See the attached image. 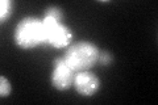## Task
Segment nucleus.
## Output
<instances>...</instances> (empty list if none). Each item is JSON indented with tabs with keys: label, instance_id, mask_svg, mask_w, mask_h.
<instances>
[{
	"label": "nucleus",
	"instance_id": "obj_1",
	"mask_svg": "<svg viewBox=\"0 0 158 105\" xmlns=\"http://www.w3.org/2000/svg\"><path fill=\"white\" fill-rule=\"evenodd\" d=\"M99 57H100V50L95 43L81 41L70 45L62 58L67 63V66L77 74L94 67L99 62Z\"/></svg>",
	"mask_w": 158,
	"mask_h": 105
},
{
	"label": "nucleus",
	"instance_id": "obj_2",
	"mask_svg": "<svg viewBox=\"0 0 158 105\" xmlns=\"http://www.w3.org/2000/svg\"><path fill=\"white\" fill-rule=\"evenodd\" d=\"M15 43L21 49H33L46 43L45 28L42 20L36 17H25L15 28Z\"/></svg>",
	"mask_w": 158,
	"mask_h": 105
},
{
	"label": "nucleus",
	"instance_id": "obj_3",
	"mask_svg": "<svg viewBox=\"0 0 158 105\" xmlns=\"http://www.w3.org/2000/svg\"><path fill=\"white\" fill-rule=\"evenodd\" d=\"M42 24L45 28V37L48 45L56 49L67 47L70 45L73 39V33L70 28L62 24V21L49 16H44Z\"/></svg>",
	"mask_w": 158,
	"mask_h": 105
},
{
	"label": "nucleus",
	"instance_id": "obj_4",
	"mask_svg": "<svg viewBox=\"0 0 158 105\" xmlns=\"http://www.w3.org/2000/svg\"><path fill=\"white\" fill-rule=\"evenodd\" d=\"M75 72L67 66V63L63 61V58H57L54 61V68L52 71L50 82L52 86L58 91H66L74 83Z\"/></svg>",
	"mask_w": 158,
	"mask_h": 105
},
{
	"label": "nucleus",
	"instance_id": "obj_5",
	"mask_svg": "<svg viewBox=\"0 0 158 105\" xmlns=\"http://www.w3.org/2000/svg\"><path fill=\"white\" fill-rule=\"evenodd\" d=\"M73 86L75 87L77 92L82 96H94L100 88V79L94 72L88 71H79L74 76V83Z\"/></svg>",
	"mask_w": 158,
	"mask_h": 105
},
{
	"label": "nucleus",
	"instance_id": "obj_6",
	"mask_svg": "<svg viewBox=\"0 0 158 105\" xmlns=\"http://www.w3.org/2000/svg\"><path fill=\"white\" fill-rule=\"evenodd\" d=\"M12 7H13V3L11 0H2L0 2V20H2V22L7 21L9 18L12 13Z\"/></svg>",
	"mask_w": 158,
	"mask_h": 105
},
{
	"label": "nucleus",
	"instance_id": "obj_7",
	"mask_svg": "<svg viewBox=\"0 0 158 105\" xmlns=\"http://www.w3.org/2000/svg\"><path fill=\"white\" fill-rule=\"evenodd\" d=\"M12 88H11V84H9L8 79L6 76H0V96L2 97H7L9 96Z\"/></svg>",
	"mask_w": 158,
	"mask_h": 105
},
{
	"label": "nucleus",
	"instance_id": "obj_8",
	"mask_svg": "<svg viewBox=\"0 0 158 105\" xmlns=\"http://www.w3.org/2000/svg\"><path fill=\"white\" fill-rule=\"evenodd\" d=\"M45 16L57 18L59 21H62V11H61V8H58V7H49L45 12Z\"/></svg>",
	"mask_w": 158,
	"mask_h": 105
},
{
	"label": "nucleus",
	"instance_id": "obj_9",
	"mask_svg": "<svg viewBox=\"0 0 158 105\" xmlns=\"http://www.w3.org/2000/svg\"><path fill=\"white\" fill-rule=\"evenodd\" d=\"M113 61V57L111 53L108 51H100V57H99V62L102 64H104V66H108V64H111Z\"/></svg>",
	"mask_w": 158,
	"mask_h": 105
}]
</instances>
